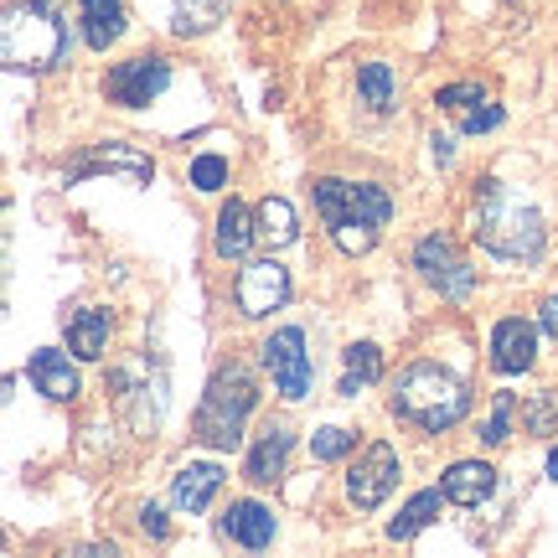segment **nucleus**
<instances>
[{"instance_id": "nucleus-25", "label": "nucleus", "mask_w": 558, "mask_h": 558, "mask_svg": "<svg viewBox=\"0 0 558 558\" xmlns=\"http://www.w3.org/2000/svg\"><path fill=\"white\" fill-rule=\"evenodd\" d=\"M259 239L269 243V248H290V243L300 239L295 207H290L284 197H264L259 202Z\"/></svg>"}, {"instance_id": "nucleus-18", "label": "nucleus", "mask_w": 558, "mask_h": 558, "mask_svg": "<svg viewBox=\"0 0 558 558\" xmlns=\"http://www.w3.org/2000/svg\"><path fill=\"white\" fill-rule=\"evenodd\" d=\"M222 492V465H181L177 481H171V501H177L181 512H202V507H213V497Z\"/></svg>"}, {"instance_id": "nucleus-30", "label": "nucleus", "mask_w": 558, "mask_h": 558, "mask_svg": "<svg viewBox=\"0 0 558 558\" xmlns=\"http://www.w3.org/2000/svg\"><path fill=\"white\" fill-rule=\"evenodd\" d=\"M222 181H228V160L222 156H197L192 160V186H197V192H218Z\"/></svg>"}, {"instance_id": "nucleus-31", "label": "nucleus", "mask_w": 558, "mask_h": 558, "mask_svg": "<svg viewBox=\"0 0 558 558\" xmlns=\"http://www.w3.org/2000/svg\"><path fill=\"white\" fill-rule=\"evenodd\" d=\"M507 120V114H501V104H481V109H471V114H460V130H465V135H486V130H497V124Z\"/></svg>"}, {"instance_id": "nucleus-19", "label": "nucleus", "mask_w": 558, "mask_h": 558, "mask_svg": "<svg viewBox=\"0 0 558 558\" xmlns=\"http://www.w3.org/2000/svg\"><path fill=\"white\" fill-rule=\"evenodd\" d=\"M254 239H259V222L248 218V207L243 202H222L218 213V259H248V248H254Z\"/></svg>"}, {"instance_id": "nucleus-7", "label": "nucleus", "mask_w": 558, "mask_h": 558, "mask_svg": "<svg viewBox=\"0 0 558 558\" xmlns=\"http://www.w3.org/2000/svg\"><path fill=\"white\" fill-rule=\"evenodd\" d=\"M399 486V450L388 439H373L367 450L357 456V465L347 471V497L357 512H373L388 501V492Z\"/></svg>"}, {"instance_id": "nucleus-20", "label": "nucleus", "mask_w": 558, "mask_h": 558, "mask_svg": "<svg viewBox=\"0 0 558 558\" xmlns=\"http://www.w3.org/2000/svg\"><path fill=\"white\" fill-rule=\"evenodd\" d=\"M357 99L373 109V114H393L399 109V78L388 62H362L357 68Z\"/></svg>"}, {"instance_id": "nucleus-22", "label": "nucleus", "mask_w": 558, "mask_h": 558, "mask_svg": "<svg viewBox=\"0 0 558 558\" xmlns=\"http://www.w3.org/2000/svg\"><path fill=\"white\" fill-rule=\"evenodd\" d=\"M104 347H109V311H78V316L68 320V352L83 362L104 357Z\"/></svg>"}, {"instance_id": "nucleus-9", "label": "nucleus", "mask_w": 558, "mask_h": 558, "mask_svg": "<svg viewBox=\"0 0 558 558\" xmlns=\"http://www.w3.org/2000/svg\"><path fill=\"white\" fill-rule=\"evenodd\" d=\"M166 83H171V62L156 58V52H145V58L114 62L109 78H104V94H109V104H120V109H140V104L160 99Z\"/></svg>"}, {"instance_id": "nucleus-28", "label": "nucleus", "mask_w": 558, "mask_h": 558, "mask_svg": "<svg viewBox=\"0 0 558 558\" xmlns=\"http://www.w3.org/2000/svg\"><path fill=\"white\" fill-rule=\"evenodd\" d=\"M439 109H450V114H471V109H481V104H486V88H481V83H450V88H439Z\"/></svg>"}, {"instance_id": "nucleus-29", "label": "nucleus", "mask_w": 558, "mask_h": 558, "mask_svg": "<svg viewBox=\"0 0 558 558\" xmlns=\"http://www.w3.org/2000/svg\"><path fill=\"white\" fill-rule=\"evenodd\" d=\"M352 445H357V435H352V429H341V424H326V429H316V439H311L316 460H341Z\"/></svg>"}, {"instance_id": "nucleus-33", "label": "nucleus", "mask_w": 558, "mask_h": 558, "mask_svg": "<svg viewBox=\"0 0 558 558\" xmlns=\"http://www.w3.org/2000/svg\"><path fill=\"white\" fill-rule=\"evenodd\" d=\"M538 320H543V331L558 341V295H548L543 300V311H538Z\"/></svg>"}, {"instance_id": "nucleus-11", "label": "nucleus", "mask_w": 558, "mask_h": 558, "mask_svg": "<svg viewBox=\"0 0 558 558\" xmlns=\"http://www.w3.org/2000/svg\"><path fill=\"white\" fill-rule=\"evenodd\" d=\"M290 445H295V429L284 418H269L259 429V439L248 445V460H243V476L254 486H275L284 476V460H290Z\"/></svg>"}, {"instance_id": "nucleus-8", "label": "nucleus", "mask_w": 558, "mask_h": 558, "mask_svg": "<svg viewBox=\"0 0 558 558\" xmlns=\"http://www.w3.org/2000/svg\"><path fill=\"white\" fill-rule=\"evenodd\" d=\"M264 352V367H269V378H275L279 399L284 403H300L311 393V357H305V331L300 326H284L275 337L259 347Z\"/></svg>"}, {"instance_id": "nucleus-16", "label": "nucleus", "mask_w": 558, "mask_h": 558, "mask_svg": "<svg viewBox=\"0 0 558 558\" xmlns=\"http://www.w3.org/2000/svg\"><path fill=\"white\" fill-rule=\"evenodd\" d=\"M78 21H83V41L94 52H109L124 37V0H78Z\"/></svg>"}, {"instance_id": "nucleus-26", "label": "nucleus", "mask_w": 558, "mask_h": 558, "mask_svg": "<svg viewBox=\"0 0 558 558\" xmlns=\"http://www.w3.org/2000/svg\"><path fill=\"white\" fill-rule=\"evenodd\" d=\"M522 424H527V435L554 439L558 435V388L533 393V399H527V409H522Z\"/></svg>"}, {"instance_id": "nucleus-6", "label": "nucleus", "mask_w": 558, "mask_h": 558, "mask_svg": "<svg viewBox=\"0 0 558 558\" xmlns=\"http://www.w3.org/2000/svg\"><path fill=\"white\" fill-rule=\"evenodd\" d=\"M414 269H418V279H424L429 290H439L445 300H465L471 290H476L471 264L460 259V248L450 239H439V233H429V239L414 243Z\"/></svg>"}, {"instance_id": "nucleus-34", "label": "nucleus", "mask_w": 558, "mask_h": 558, "mask_svg": "<svg viewBox=\"0 0 558 558\" xmlns=\"http://www.w3.org/2000/svg\"><path fill=\"white\" fill-rule=\"evenodd\" d=\"M548 476L558 481V445H554V450H548Z\"/></svg>"}, {"instance_id": "nucleus-12", "label": "nucleus", "mask_w": 558, "mask_h": 558, "mask_svg": "<svg viewBox=\"0 0 558 558\" xmlns=\"http://www.w3.org/2000/svg\"><path fill=\"white\" fill-rule=\"evenodd\" d=\"M533 357H538V331L522 316H507L492 326V367H497V373H507V378H512V373H527Z\"/></svg>"}, {"instance_id": "nucleus-15", "label": "nucleus", "mask_w": 558, "mask_h": 558, "mask_svg": "<svg viewBox=\"0 0 558 558\" xmlns=\"http://www.w3.org/2000/svg\"><path fill=\"white\" fill-rule=\"evenodd\" d=\"M439 486H445V497L456 501V507H481V501L497 492V471L486 460H456Z\"/></svg>"}, {"instance_id": "nucleus-10", "label": "nucleus", "mask_w": 558, "mask_h": 558, "mask_svg": "<svg viewBox=\"0 0 558 558\" xmlns=\"http://www.w3.org/2000/svg\"><path fill=\"white\" fill-rule=\"evenodd\" d=\"M233 300H239V311L248 320H264L269 311H279V305L290 300V269H284L279 259L243 264L239 284H233Z\"/></svg>"}, {"instance_id": "nucleus-23", "label": "nucleus", "mask_w": 558, "mask_h": 558, "mask_svg": "<svg viewBox=\"0 0 558 558\" xmlns=\"http://www.w3.org/2000/svg\"><path fill=\"white\" fill-rule=\"evenodd\" d=\"M228 5H233V0H177L171 32H177V37H207L213 26H222Z\"/></svg>"}, {"instance_id": "nucleus-24", "label": "nucleus", "mask_w": 558, "mask_h": 558, "mask_svg": "<svg viewBox=\"0 0 558 558\" xmlns=\"http://www.w3.org/2000/svg\"><path fill=\"white\" fill-rule=\"evenodd\" d=\"M439 501H450V497H445V486H439V492H418V497L403 507L399 518L388 522V538H393V543L418 538V533H424V527L439 518Z\"/></svg>"}, {"instance_id": "nucleus-4", "label": "nucleus", "mask_w": 558, "mask_h": 558, "mask_svg": "<svg viewBox=\"0 0 558 558\" xmlns=\"http://www.w3.org/2000/svg\"><path fill=\"white\" fill-rule=\"evenodd\" d=\"M254 403H259L254 373H248L243 362H222L218 373H213V383H207V393H202L197 439L213 445V450H233L243 439V424L254 414Z\"/></svg>"}, {"instance_id": "nucleus-2", "label": "nucleus", "mask_w": 558, "mask_h": 558, "mask_svg": "<svg viewBox=\"0 0 558 558\" xmlns=\"http://www.w3.org/2000/svg\"><path fill=\"white\" fill-rule=\"evenodd\" d=\"M388 409H393L403 424L424 429V435H439V429H456L460 418L471 414V388H465L456 373L435 367V362H414V367L399 373Z\"/></svg>"}, {"instance_id": "nucleus-13", "label": "nucleus", "mask_w": 558, "mask_h": 558, "mask_svg": "<svg viewBox=\"0 0 558 558\" xmlns=\"http://www.w3.org/2000/svg\"><path fill=\"white\" fill-rule=\"evenodd\" d=\"M218 527H222V538L239 543V548H269L275 543V512L264 501H233Z\"/></svg>"}, {"instance_id": "nucleus-17", "label": "nucleus", "mask_w": 558, "mask_h": 558, "mask_svg": "<svg viewBox=\"0 0 558 558\" xmlns=\"http://www.w3.org/2000/svg\"><path fill=\"white\" fill-rule=\"evenodd\" d=\"M32 383H37V393H47L52 403L78 399V367L68 362V352H52V347L32 357Z\"/></svg>"}, {"instance_id": "nucleus-21", "label": "nucleus", "mask_w": 558, "mask_h": 558, "mask_svg": "<svg viewBox=\"0 0 558 558\" xmlns=\"http://www.w3.org/2000/svg\"><path fill=\"white\" fill-rule=\"evenodd\" d=\"M341 362H347V373H341V399H357V388H373V383L383 378V352L373 341H352V347L341 352Z\"/></svg>"}, {"instance_id": "nucleus-32", "label": "nucleus", "mask_w": 558, "mask_h": 558, "mask_svg": "<svg viewBox=\"0 0 558 558\" xmlns=\"http://www.w3.org/2000/svg\"><path fill=\"white\" fill-rule=\"evenodd\" d=\"M140 527H145L156 543L171 538V522H166V512H160V507H140Z\"/></svg>"}, {"instance_id": "nucleus-5", "label": "nucleus", "mask_w": 558, "mask_h": 558, "mask_svg": "<svg viewBox=\"0 0 558 558\" xmlns=\"http://www.w3.org/2000/svg\"><path fill=\"white\" fill-rule=\"evenodd\" d=\"M543 218L533 207L507 197L501 181H486L481 186V202H476V243L492 248L501 259H538L543 254Z\"/></svg>"}, {"instance_id": "nucleus-27", "label": "nucleus", "mask_w": 558, "mask_h": 558, "mask_svg": "<svg viewBox=\"0 0 558 558\" xmlns=\"http://www.w3.org/2000/svg\"><path fill=\"white\" fill-rule=\"evenodd\" d=\"M512 414H518V399H512V393H497L492 418L481 424V439H486V445H507V439H512Z\"/></svg>"}, {"instance_id": "nucleus-14", "label": "nucleus", "mask_w": 558, "mask_h": 558, "mask_svg": "<svg viewBox=\"0 0 558 558\" xmlns=\"http://www.w3.org/2000/svg\"><path fill=\"white\" fill-rule=\"evenodd\" d=\"M99 171H124L130 181H150V171H156V166H150V156H140V150H130V145H114V140H109V145H94V150H88V156L68 171V181L99 177Z\"/></svg>"}, {"instance_id": "nucleus-1", "label": "nucleus", "mask_w": 558, "mask_h": 558, "mask_svg": "<svg viewBox=\"0 0 558 558\" xmlns=\"http://www.w3.org/2000/svg\"><path fill=\"white\" fill-rule=\"evenodd\" d=\"M316 213L331 228L341 254H367L378 243V228L393 218V197L373 186V181H337L320 177L316 181Z\"/></svg>"}, {"instance_id": "nucleus-3", "label": "nucleus", "mask_w": 558, "mask_h": 558, "mask_svg": "<svg viewBox=\"0 0 558 558\" xmlns=\"http://www.w3.org/2000/svg\"><path fill=\"white\" fill-rule=\"evenodd\" d=\"M0 58L16 73H47L68 58V21L52 0H16L0 21Z\"/></svg>"}]
</instances>
